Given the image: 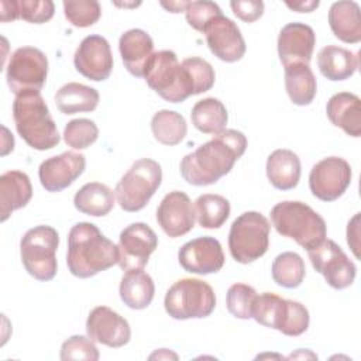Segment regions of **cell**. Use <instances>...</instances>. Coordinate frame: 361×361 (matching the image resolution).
<instances>
[{"label":"cell","mask_w":361,"mask_h":361,"mask_svg":"<svg viewBox=\"0 0 361 361\" xmlns=\"http://www.w3.org/2000/svg\"><path fill=\"white\" fill-rule=\"evenodd\" d=\"M120 298L130 309L141 310L151 305L155 293L152 278L144 269H128L120 282Z\"/></svg>","instance_id":"cell-28"},{"label":"cell","mask_w":361,"mask_h":361,"mask_svg":"<svg viewBox=\"0 0 361 361\" xmlns=\"http://www.w3.org/2000/svg\"><path fill=\"white\" fill-rule=\"evenodd\" d=\"M245 148L247 138L241 131L224 128L182 158L180 175L195 186L213 185L233 169Z\"/></svg>","instance_id":"cell-1"},{"label":"cell","mask_w":361,"mask_h":361,"mask_svg":"<svg viewBox=\"0 0 361 361\" xmlns=\"http://www.w3.org/2000/svg\"><path fill=\"white\" fill-rule=\"evenodd\" d=\"M1 7V13H0V20L3 23L7 21H14L18 18V13H17V1H8V0H3L0 3Z\"/></svg>","instance_id":"cell-45"},{"label":"cell","mask_w":361,"mask_h":361,"mask_svg":"<svg viewBox=\"0 0 361 361\" xmlns=\"http://www.w3.org/2000/svg\"><path fill=\"white\" fill-rule=\"evenodd\" d=\"M48 75L45 54L34 47L17 48L8 59L6 79L10 90L17 96L27 92H41Z\"/></svg>","instance_id":"cell-11"},{"label":"cell","mask_w":361,"mask_h":361,"mask_svg":"<svg viewBox=\"0 0 361 361\" xmlns=\"http://www.w3.org/2000/svg\"><path fill=\"white\" fill-rule=\"evenodd\" d=\"M317 66L320 73L333 82L351 78L358 68V56L350 49L327 45L319 51Z\"/></svg>","instance_id":"cell-27"},{"label":"cell","mask_w":361,"mask_h":361,"mask_svg":"<svg viewBox=\"0 0 361 361\" xmlns=\"http://www.w3.org/2000/svg\"><path fill=\"white\" fill-rule=\"evenodd\" d=\"M147 85L164 100L180 103L195 96V86L189 71L179 63L176 54L169 49L154 52L144 69Z\"/></svg>","instance_id":"cell-5"},{"label":"cell","mask_w":361,"mask_h":361,"mask_svg":"<svg viewBox=\"0 0 361 361\" xmlns=\"http://www.w3.org/2000/svg\"><path fill=\"white\" fill-rule=\"evenodd\" d=\"M257 298V292L252 286L245 283H234L228 288L226 303L228 312L241 320L252 317V303Z\"/></svg>","instance_id":"cell-38"},{"label":"cell","mask_w":361,"mask_h":361,"mask_svg":"<svg viewBox=\"0 0 361 361\" xmlns=\"http://www.w3.org/2000/svg\"><path fill=\"white\" fill-rule=\"evenodd\" d=\"M59 234L51 226L30 228L20 241V255L25 271L35 279L51 281L58 271L56 250Z\"/></svg>","instance_id":"cell-8"},{"label":"cell","mask_w":361,"mask_h":361,"mask_svg":"<svg viewBox=\"0 0 361 361\" xmlns=\"http://www.w3.org/2000/svg\"><path fill=\"white\" fill-rule=\"evenodd\" d=\"M230 7L244 23H254L264 14V3L261 0H237L231 1Z\"/></svg>","instance_id":"cell-43"},{"label":"cell","mask_w":361,"mask_h":361,"mask_svg":"<svg viewBox=\"0 0 361 361\" xmlns=\"http://www.w3.org/2000/svg\"><path fill=\"white\" fill-rule=\"evenodd\" d=\"M358 220H360V213H357L347 226V243L350 248L353 250L355 258H360L358 252Z\"/></svg>","instance_id":"cell-44"},{"label":"cell","mask_w":361,"mask_h":361,"mask_svg":"<svg viewBox=\"0 0 361 361\" xmlns=\"http://www.w3.org/2000/svg\"><path fill=\"white\" fill-rule=\"evenodd\" d=\"M100 357L97 347L93 340L85 336H72L62 343L61 347V360H86V361H97Z\"/></svg>","instance_id":"cell-39"},{"label":"cell","mask_w":361,"mask_h":361,"mask_svg":"<svg viewBox=\"0 0 361 361\" xmlns=\"http://www.w3.org/2000/svg\"><path fill=\"white\" fill-rule=\"evenodd\" d=\"M252 319L290 337L303 334L310 320L309 312L302 303L283 299L271 292L257 295L252 303Z\"/></svg>","instance_id":"cell-6"},{"label":"cell","mask_w":361,"mask_h":361,"mask_svg":"<svg viewBox=\"0 0 361 361\" xmlns=\"http://www.w3.org/2000/svg\"><path fill=\"white\" fill-rule=\"evenodd\" d=\"M186 21L196 31L203 32L207 24L217 16L223 14L220 7L213 1H189L186 10Z\"/></svg>","instance_id":"cell-42"},{"label":"cell","mask_w":361,"mask_h":361,"mask_svg":"<svg viewBox=\"0 0 361 361\" xmlns=\"http://www.w3.org/2000/svg\"><path fill=\"white\" fill-rule=\"evenodd\" d=\"M271 223L281 235L295 240L306 251L319 245L327 235L324 219L298 200L276 203L271 210Z\"/></svg>","instance_id":"cell-4"},{"label":"cell","mask_w":361,"mask_h":361,"mask_svg":"<svg viewBox=\"0 0 361 361\" xmlns=\"http://www.w3.org/2000/svg\"><path fill=\"white\" fill-rule=\"evenodd\" d=\"M178 259L180 267L197 275L219 272L224 265V252L219 240L210 235L197 237L179 248Z\"/></svg>","instance_id":"cell-16"},{"label":"cell","mask_w":361,"mask_h":361,"mask_svg":"<svg viewBox=\"0 0 361 361\" xmlns=\"http://www.w3.org/2000/svg\"><path fill=\"white\" fill-rule=\"evenodd\" d=\"M151 131L158 142L172 147L185 138L188 126L182 114L173 110H159L151 118Z\"/></svg>","instance_id":"cell-33"},{"label":"cell","mask_w":361,"mask_h":361,"mask_svg":"<svg viewBox=\"0 0 361 361\" xmlns=\"http://www.w3.org/2000/svg\"><path fill=\"white\" fill-rule=\"evenodd\" d=\"M76 71L85 78L102 82L113 71V55L109 41L102 35H87L82 39L73 55Z\"/></svg>","instance_id":"cell-15"},{"label":"cell","mask_w":361,"mask_h":361,"mask_svg":"<svg viewBox=\"0 0 361 361\" xmlns=\"http://www.w3.org/2000/svg\"><path fill=\"white\" fill-rule=\"evenodd\" d=\"M192 124L203 134H217L226 128L228 114L226 106L216 97H206L192 107Z\"/></svg>","instance_id":"cell-32"},{"label":"cell","mask_w":361,"mask_h":361,"mask_svg":"<svg viewBox=\"0 0 361 361\" xmlns=\"http://www.w3.org/2000/svg\"><path fill=\"white\" fill-rule=\"evenodd\" d=\"M118 49L126 69L137 76L144 78V69L154 54V42L144 30L133 28L121 34Z\"/></svg>","instance_id":"cell-22"},{"label":"cell","mask_w":361,"mask_h":361,"mask_svg":"<svg viewBox=\"0 0 361 361\" xmlns=\"http://www.w3.org/2000/svg\"><path fill=\"white\" fill-rule=\"evenodd\" d=\"M351 183V166L340 157H327L313 165L309 175V188L314 197L334 202L344 195Z\"/></svg>","instance_id":"cell-13"},{"label":"cell","mask_w":361,"mask_h":361,"mask_svg":"<svg viewBox=\"0 0 361 361\" xmlns=\"http://www.w3.org/2000/svg\"><path fill=\"white\" fill-rule=\"evenodd\" d=\"M329 25L333 34L343 42L361 41L360 6L355 1H336L329 10Z\"/></svg>","instance_id":"cell-26"},{"label":"cell","mask_w":361,"mask_h":361,"mask_svg":"<svg viewBox=\"0 0 361 361\" xmlns=\"http://www.w3.org/2000/svg\"><path fill=\"white\" fill-rule=\"evenodd\" d=\"M86 331L94 343H100L111 348L126 345L131 337L128 322L107 306H97L89 313Z\"/></svg>","instance_id":"cell-18"},{"label":"cell","mask_w":361,"mask_h":361,"mask_svg":"<svg viewBox=\"0 0 361 361\" xmlns=\"http://www.w3.org/2000/svg\"><path fill=\"white\" fill-rule=\"evenodd\" d=\"M285 4H286L289 8L298 11V13H310V11H313L314 8H317L320 3H319V0H306V1H293V3L286 1Z\"/></svg>","instance_id":"cell-46"},{"label":"cell","mask_w":361,"mask_h":361,"mask_svg":"<svg viewBox=\"0 0 361 361\" xmlns=\"http://www.w3.org/2000/svg\"><path fill=\"white\" fill-rule=\"evenodd\" d=\"M195 213L203 228H219L230 216V203L220 195L206 193L196 199Z\"/></svg>","instance_id":"cell-34"},{"label":"cell","mask_w":361,"mask_h":361,"mask_svg":"<svg viewBox=\"0 0 361 361\" xmlns=\"http://www.w3.org/2000/svg\"><path fill=\"white\" fill-rule=\"evenodd\" d=\"M326 113L333 126L344 130L351 137L361 135V100L350 92L333 94L326 106Z\"/></svg>","instance_id":"cell-23"},{"label":"cell","mask_w":361,"mask_h":361,"mask_svg":"<svg viewBox=\"0 0 361 361\" xmlns=\"http://www.w3.org/2000/svg\"><path fill=\"white\" fill-rule=\"evenodd\" d=\"M32 186L27 173L7 171L0 176V212L1 221H6L14 210H18L31 200Z\"/></svg>","instance_id":"cell-24"},{"label":"cell","mask_w":361,"mask_h":361,"mask_svg":"<svg viewBox=\"0 0 361 361\" xmlns=\"http://www.w3.org/2000/svg\"><path fill=\"white\" fill-rule=\"evenodd\" d=\"M182 65L190 73V78H192L193 86H195V94H200L213 87L216 75H214L213 66L207 61H204L199 56H190V58L183 59Z\"/></svg>","instance_id":"cell-40"},{"label":"cell","mask_w":361,"mask_h":361,"mask_svg":"<svg viewBox=\"0 0 361 361\" xmlns=\"http://www.w3.org/2000/svg\"><path fill=\"white\" fill-rule=\"evenodd\" d=\"M161 182V165L151 158H141L118 180L114 190L117 203L126 212H138L147 206Z\"/></svg>","instance_id":"cell-7"},{"label":"cell","mask_w":361,"mask_h":361,"mask_svg":"<svg viewBox=\"0 0 361 361\" xmlns=\"http://www.w3.org/2000/svg\"><path fill=\"white\" fill-rule=\"evenodd\" d=\"M99 137V128L94 121L89 118L71 120L63 130L65 142L75 149H85L90 147Z\"/></svg>","instance_id":"cell-37"},{"label":"cell","mask_w":361,"mask_h":361,"mask_svg":"<svg viewBox=\"0 0 361 361\" xmlns=\"http://www.w3.org/2000/svg\"><path fill=\"white\" fill-rule=\"evenodd\" d=\"M114 199L116 195L107 185L89 182L75 193L73 204L83 214L103 217L113 209Z\"/></svg>","instance_id":"cell-31"},{"label":"cell","mask_w":361,"mask_h":361,"mask_svg":"<svg viewBox=\"0 0 361 361\" xmlns=\"http://www.w3.org/2000/svg\"><path fill=\"white\" fill-rule=\"evenodd\" d=\"M285 87L293 104H310L316 96L317 83L309 63L298 62L285 66Z\"/></svg>","instance_id":"cell-29"},{"label":"cell","mask_w":361,"mask_h":361,"mask_svg":"<svg viewBox=\"0 0 361 361\" xmlns=\"http://www.w3.org/2000/svg\"><path fill=\"white\" fill-rule=\"evenodd\" d=\"M316 45L313 28L303 23L286 24L278 37V55L283 66L290 63H309Z\"/></svg>","instance_id":"cell-21"},{"label":"cell","mask_w":361,"mask_h":361,"mask_svg":"<svg viewBox=\"0 0 361 361\" xmlns=\"http://www.w3.org/2000/svg\"><path fill=\"white\" fill-rule=\"evenodd\" d=\"M118 265L123 271L142 269L158 247L155 231L145 223L127 226L118 238Z\"/></svg>","instance_id":"cell-14"},{"label":"cell","mask_w":361,"mask_h":361,"mask_svg":"<svg viewBox=\"0 0 361 361\" xmlns=\"http://www.w3.org/2000/svg\"><path fill=\"white\" fill-rule=\"evenodd\" d=\"M63 13L66 20L78 28H86L99 21L102 7L96 0L63 1Z\"/></svg>","instance_id":"cell-36"},{"label":"cell","mask_w":361,"mask_h":361,"mask_svg":"<svg viewBox=\"0 0 361 361\" xmlns=\"http://www.w3.org/2000/svg\"><path fill=\"white\" fill-rule=\"evenodd\" d=\"M307 255L313 268L324 276L331 288L345 289L354 282L357 268L333 240L324 238L319 245L309 250Z\"/></svg>","instance_id":"cell-12"},{"label":"cell","mask_w":361,"mask_h":361,"mask_svg":"<svg viewBox=\"0 0 361 361\" xmlns=\"http://www.w3.org/2000/svg\"><path fill=\"white\" fill-rule=\"evenodd\" d=\"M209 49L224 62H237L245 54V41L237 24L220 14L214 17L203 31Z\"/></svg>","instance_id":"cell-17"},{"label":"cell","mask_w":361,"mask_h":361,"mask_svg":"<svg viewBox=\"0 0 361 361\" xmlns=\"http://www.w3.org/2000/svg\"><path fill=\"white\" fill-rule=\"evenodd\" d=\"M68 269L73 276L90 278L118 264V247L93 223H76L68 235Z\"/></svg>","instance_id":"cell-2"},{"label":"cell","mask_w":361,"mask_h":361,"mask_svg":"<svg viewBox=\"0 0 361 361\" xmlns=\"http://www.w3.org/2000/svg\"><path fill=\"white\" fill-rule=\"evenodd\" d=\"M99 92L90 86L69 82L59 87L55 94V103L61 113L76 114L93 111L99 104Z\"/></svg>","instance_id":"cell-30"},{"label":"cell","mask_w":361,"mask_h":361,"mask_svg":"<svg viewBox=\"0 0 361 361\" xmlns=\"http://www.w3.org/2000/svg\"><path fill=\"white\" fill-rule=\"evenodd\" d=\"M166 313L176 320L203 319L212 314L216 307L213 288L195 278L176 281L166 292L164 299Z\"/></svg>","instance_id":"cell-9"},{"label":"cell","mask_w":361,"mask_h":361,"mask_svg":"<svg viewBox=\"0 0 361 361\" xmlns=\"http://www.w3.org/2000/svg\"><path fill=\"white\" fill-rule=\"evenodd\" d=\"M272 279L282 288H298L305 278L306 268L302 257L296 252L286 251L279 254L272 262Z\"/></svg>","instance_id":"cell-35"},{"label":"cell","mask_w":361,"mask_h":361,"mask_svg":"<svg viewBox=\"0 0 361 361\" xmlns=\"http://www.w3.org/2000/svg\"><path fill=\"white\" fill-rule=\"evenodd\" d=\"M196 220V213L189 196L185 192L173 190L164 196L157 209V221L162 231L172 237L189 233Z\"/></svg>","instance_id":"cell-20"},{"label":"cell","mask_w":361,"mask_h":361,"mask_svg":"<svg viewBox=\"0 0 361 361\" xmlns=\"http://www.w3.org/2000/svg\"><path fill=\"white\" fill-rule=\"evenodd\" d=\"M173 358V360H176L178 358V355L176 354H173V353H171V351H168L166 348H161L159 351H157L155 354H152L149 358L152 360V358Z\"/></svg>","instance_id":"cell-48"},{"label":"cell","mask_w":361,"mask_h":361,"mask_svg":"<svg viewBox=\"0 0 361 361\" xmlns=\"http://www.w3.org/2000/svg\"><path fill=\"white\" fill-rule=\"evenodd\" d=\"M271 226L268 219L258 212H245L231 224L228 250L240 264H250L261 258L269 245Z\"/></svg>","instance_id":"cell-10"},{"label":"cell","mask_w":361,"mask_h":361,"mask_svg":"<svg viewBox=\"0 0 361 361\" xmlns=\"http://www.w3.org/2000/svg\"><path fill=\"white\" fill-rule=\"evenodd\" d=\"M18 18L32 24L49 21L55 13V4L51 0H20L17 1Z\"/></svg>","instance_id":"cell-41"},{"label":"cell","mask_w":361,"mask_h":361,"mask_svg":"<svg viewBox=\"0 0 361 361\" xmlns=\"http://www.w3.org/2000/svg\"><path fill=\"white\" fill-rule=\"evenodd\" d=\"M300 159L290 149H275L267 159V176L271 185L279 190L296 188L300 179Z\"/></svg>","instance_id":"cell-25"},{"label":"cell","mask_w":361,"mask_h":361,"mask_svg":"<svg viewBox=\"0 0 361 361\" xmlns=\"http://www.w3.org/2000/svg\"><path fill=\"white\" fill-rule=\"evenodd\" d=\"M83 154L66 151L41 162L38 176L42 188L48 192H61L71 186L85 171Z\"/></svg>","instance_id":"cell-19"},{"label":"cell","mask_w":361,"mask_h":361,"mask_svg":"<svg viewBox=\"0 0 361 361\" xmlns=\"http://www.w3.org/2000/svg\"><path fill=\"white\" fill-rule=\"evenodd\" d=\"M13 118L20 137L34 149L45 151L59 144V133L39 92L17 94Z\"/></svg>","instance_id":"cell-3"},{"label":"cell","mask_w":361,"mask_h":361,"mask_svg":"<svg viewBox=\"0 0 361 361\" xmlns=\"http://www.w3.org/2000/svg\"><path fill=\"white\" fill-rule=\"evenodd\" d=\"M189 1H185V0H180V1H161V6L164 8H166L168 11L171 13H182L186 10Z\"/></svg>","instance_id":"cell-47"}]
</instances>
